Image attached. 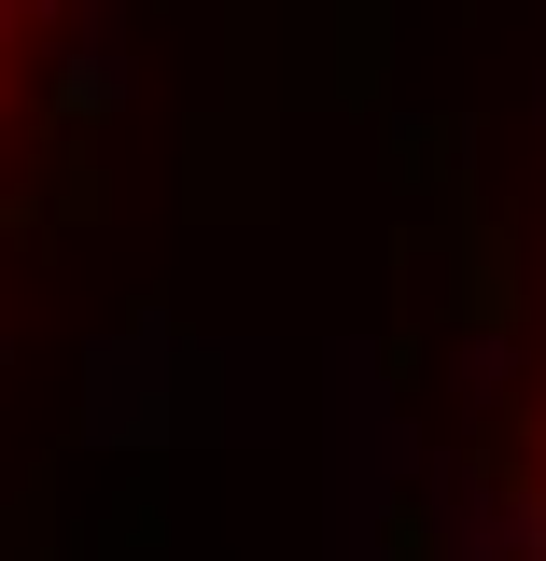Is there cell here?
<instances>
[{"label":"cell","instance_id":"cell-1","mask_svg":"<svg viewBox=\"0 0 546 561\" xmlns=\"http://www.w3.org/2000/svg\"><path fill=\"white\" fill-rule=\"evenodd\" d=\"M57 43H70V0H0V183H14V169H28V140H43Z\"/></svg>","mask_w":546,"mask_h":561},{"label":"cell","instance_id":"cell-2","mask_svg":"<svg viewBox=\"0 0 546 561\" xmlns=\"http://www.w3.org/2000/svg\"><path fill=\"white\" fill-rule=\"evenodd\" d=\"M490 561H546V365L504 408V449H490Z\"/></svg>","mask_w":546,"mask_h":561}]
</instances>
